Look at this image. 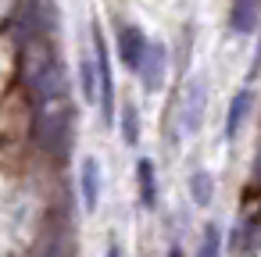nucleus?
<instances>
[{
    "label": "nucleus",
    "mask_w": 261,
    "mask_h": 257,
    "mask_svg": "<svg viewBox=\"0 0 261 257\" xmlns=\"http://www.w3.org/2000/svg\"><path fill=\"white\" fill-rule=\"evenodd\" d=\"M93 58L100 72V115H104V125H115V82H111V61H108V43L100 29H93Z\"/></svg>",
    "instance_id": "obj_1"
},
{
    "label": "nucleus",
    "mask_w": 261,
    "mask_h": 257,
    "mask_svg": "<svg viewBox=\"0 0 261 257\" xmlns=\"http://www.w3.org/2000/svg\"><path fill=\"white\" fill-rule=\"evenodd\" d=\"M147 50H150V40L143 36V29H136V25H122L118 29V58H122V65L129 72H140Z\"/></svg>",
    "instance_id": "obj_2"
},
{
    "label": "nucleus",
    "mask_w": 261,
    "mask_h": 257,
    "mask_svg": "<svg viewBox=\"0 0 261 257\" xmlns=\"http://www.w3.org/2000/svg\"><path fill=\"white\" fill-rule=\"evenodd\" d=\"M204 79H193L190 86H186V93H182V129L186 132H197L200 129V115H204Z\"/></svg>",
    "instance_id": "obj_3"
},
{
    "label": "nucleus",
    "mask_w": 261,
    "mask_h": 257,
    "mask_svg": "<svg viewBox=\"0 0 261 257\" xmlns=\"http://www.w3.org/2000/svg\"><path fill=\"white\" fill-rule=\"evenodd\" d=\"M140 79H143V90H150V93L161 90V82H165V47L161 43H150V50L140 65Z\"/></svg>",
    "instance_id": "obj_4"
},
{
    "label": "nucleus",
    "mask_w": 261,
    "mask_h": 257,
    "mask_svg": "<svg viewBox=\"0 0 261 257\" xmlns=\"http://www.w3.org/2000/svg\"><path fill=\"white\" fill-rule=\"evenodd\" d=\"M79 193H83L86 211H97V204H100V164L93 157H86L79 168Z\"/></svg>",
    "instance_id": "obj_5"
},
{
    "label": "nucleus",
    "mask_w": 261,
    "mask_h": 257,
    "mask_svg": "<svg viewBox=\"0 0 261 257\" xmlns=\"http://www.w3.org/2000/svg\"><path fill=\"white\" fill-rule=\"evenodd\" d=\"M257 15H261V4L257 0H232V8H229V25L232 33L247 36L257 29Z\"/></svg>",
    "instance_id": "obj_6"
},
{
    "label": "nucleus",
    "mask_w": 261,
    "mask_h": 257,
    "mask_svg": "<svg viewBox=\"0 0 261 257\" xmlns=\"http://www.w3.org/2000/svg\"><path fill=\"white\" fill-rule=\"evenodd\" d=\"M136 182H140V204L147 211L158 207V172H154V161L150 157H140L136 164Z\"/></svg>",
    "instance_id": "obj_7"
},
{
    "label": "nucleus",
    "mask_w": 261,
    "mask_h": 257,
    "mask_svg": "<svg viewBox=\"0 0 261 257\" xmlns=\"http://www.w3.org/2000/svg\"><path fill=\"white\" fill-rule=\"evenodd\" d=\"M250 90H240L236 97H232V104H229V115H225V139H236L240 136V129H243V122H247V111H250Z\"/></svg>",
    "instance_id": "obj_8"
},
{
    "label": "nucleus",
    "mask_w": 261,
    "mask_h": 257,
    "mask_svg": "<svg viewBox=\"0 0 261 257\" xmlns=\"http://www.w3.org/2000/svg\"><path fill=\"white\" fill-rule=\"evenodd\" d=\"M79 86L86 100H100V72H97V58L83 54L79 58Z\"/></svg>",
    "instance_id": "obj_9"
},
{
    "label": "nucleus",
    "mask_w": 261,
    "mask_h": 257,
    "mask_svg": "<svg viewBox=\"0 0 261 257\" xmlns=\"http://www.w3.org/2000/svg\"><path fill=\"white\" fill-rule=\"evenodd\" d=\"M190 196H193V204H200V207L211 204V196H215V182H211L207 172H193V175H190Z\"/></svg>",
    "instance_id": "obj_10"
},
{
    "label": "nucleus",
    "mask_w": 261,
    "mask_h": 257,
    "mask_svg": "<svg viewBox=\"0 0 261 257\" xmlns=\"http://www.w3.org/2000/svg\"><path fill=\"white\" fill-rule=\"evenodd\" d=\"M33 257H68V243H65V232L61 229H50L43 236V243L36 246Z\"/></svg>",
    "instance_id": "obj_11"
},
{
    "label": "nucleus",
    "mask_w": 261,
    "mask_h": 257,
    "mask_svg": "<svg viewBox=\"0 0 261 257\" xmlns=\"http://www.w3.org/2000/svg\"><path fill=\"white\" fill-rule=\"evenodd\" d=\"M222 253V232L218 225H204L200 239H197V257H218Z\"/></svg>",
    "instance_id": "obj_12"
},
{
    "label": "nucleus",
    "mask_w": 261,
    "mask_h": 257,
    "mask_svg": "<svg viewBox=\"0 0 261 257\" xmlns=\"http://www.w3.org/2000/svg\"><path fill=\"white\" fill-rule=\"evenodd\" d=\"M122 136H125V143H129V147L140 139V118H136V107H133V104H125V107H122Z\"/></svg>",
    "instance_id": "obj_13"
},
{
    "label": "nucleus",
    "mask_w": 261,
    "mask_h": 257,
    "mask_svg": "<svg viewBox=\"0 0 261 257\" xmlns=\"http://www.w3.org/2000/svg\"><path fill=\"white\" fill-rule=\"evenodd\" d=\"M257 68H261V47H257V54H254V61H250V72H247V79H254V75H257Z\"/></svg>",
    "instance_id": "obj_14"
},
{
    "label": "nucleus",
    "mask_w": 261,
    "mask_h": 257,
    "mask_svg": "<svg viewBox=\"0 0 261 257\" xmlns=\"http://www.w3.org/2000/svg\"><path fill=\"white\" fill-rule=\"evenodd\" d=\"M108 257H122V246H118V243H111V246H108Z\"/></svg>",
    "instance_id": "obj_15"
},
{
    "label": "nucleus",
    "mask_w": 261,
    "mask_h": 257,
    "mask_svg": "<svg viewBox=\"0 0 261 257\" xmlns=\"http://www.w3.org/2000/svg\"><path fill=\"white\" fill-rule=\"evenodd\" d=\"M165 257H182V250H179V246H172V250H168Z\"/></svg>",
    "instance_id": "obj_16"
},
{
    "label": "nucleus",
    "mask_w": 261,
    "mask_h": 257,
    "mask_svg": "<svg viewBox=\"0 0 261 257\" xmlns=\"http://www.w3.org/2000/svg\"><path fill=\"white\" fill-rule=\"evenodd\" d=\"M257 172H261V164H257Z\"/></svg>",
    "instance_id": "obj_17"
}]
</instances>
